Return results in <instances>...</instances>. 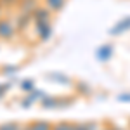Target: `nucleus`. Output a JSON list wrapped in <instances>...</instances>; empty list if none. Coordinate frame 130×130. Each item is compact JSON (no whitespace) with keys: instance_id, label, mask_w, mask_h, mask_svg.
I'll return each mask as SVG.
<instances>
[{"instance_id":"obj_16","label":"nucleus","mask_w":130,"mask_h":130,"mask_svg":"<svg viewBox=\"0 0 130 130\" xmlns=\"http://www.w3.org/2000/svg\"><path fill=\"white\" fill-rule=\"evenodd\" d=\"M71 127H73V123L70 121H61V123L52 125V130H71Z\"/></svg>"},{"instance_id":"obj_19","label":"nucleus","mask_w":130,"mask_h":130,"mask_svg":"<svg viewBox=\"0 0 130 130\" xmlns=\"http://www.w3.org/2000/svg\"><path fill=\"white\" fill-rule=\"evenodd\" d=\"M76 89L78 90H82V92H89V85H87V83H83V82H78V83H76Z\"/></svg>"},{"instance_id":"obj_11","label":"nucleus","mask_w":130,"mask_h":130,"mask_svg":"<svg viewBox=\"0 0 130 130\" xmlns=\"http://www.w3.org/2000/svg\"><path fill=\"white\" fill-rule=\"evenodd\" d=\"M26 128L28 130H52V123L47 120H37L30 123V125H26Z\"/></svg>"},{"instance_id":"obj_17","label":"nucleus","mask_w":130,"mask_h":130,"mask_svg":"<svg viewBox=\"0 0 130 130\" xmlns=\"http://www.w3.org/2000/svg\"><path fill=\"white\" fill-rule=\"evenodd\" d=\"M16 71H19V66H16V64H7V66L2 68V73H4V75H12V73H16Z\"/></svg>"},{"instance_id":"obj_24","label":"nucleus","mask_w":130,"mask_h":130,"mask_svg":"<svg viewBox=\"0 0 130 130\" xmlns=\"http://www.w3.org/2000/svg\"><path fill=\"white\" fill-rule=\"evenodd\" d=\"M23 130H28V128H26V127H24V128H23Z\"/></svg>"},{"instance_id":"obj_21","label":"nucleus","mask_w":130,"mask_h":130,"mask_svg":"<svg viewBox=\"0 0 130 130\" xmlns=\"http://www.w3.org/2000/svg\"><path fill=\"white\" fill-rule=\"evenodd\" d=\"M2 12H4V9H2V5H0V19L4 18V14H2Z\"/></svg>"},{"instance_id":"obj_22","label":"nucleus","mask_w":130,"mask_h":130,"mask_svg":"<svg viewBox=\"0 0 130 130\" xmlns=\"http://www.w3.org/2000/svg\"><path fill=\"white\" fill-rule=\"evenodd\" d=\"M102 130H115L113 127H108V128H102Z\"/></svg>"},{"instance_id":"obj_18","label":"nucleus","mask_w":130,"mask_h":130,"mask_svg":"<svg viewBox=\"0 0 130 130\" xmlns=\"http://www.w3.org/2000/svg\"><path fill=\"white\" fill-rule=\"evenodd\" d=\"M118 101H120V102H130V94H128V92L120 94V95H118Z\"/></svg>"},{"instance_id":"obj_3","label":"nucleus","mask_w":130,"mask_h":130,"mask_svg":"<svg viewBox=\"0 0 130 130\" xmlns=\"http://www.w3.org/2000/svg\"><path fill=\"white\" fill-rule=\"evenodd\" d=\"M33 28H35V33H37V38L40 42L50 40V37H52V33H54L52 21H49V23H35Z\"/></svg>"},{"instance_id":"obj_6","label":"nucleus","mask_w":130,"mask_h":130,"mask_svg":"<svg viewBox=\"0 0 130 130\" xmlns=\"http://www.w3.org/2000/svg\"><path fill=\"white\" fill-rule=\"evenodd\" d=\"M113 45L111 43H102L99 45L97 49H95V57L97 61H102V62H106V61H109L113 57Z\"/></svg>"},{"instance_id":"obj_9","label":"nucleus","mask_w":130,"mask_h":130,"mask_svg":"<svg viewBox=\"0 0 130 130\" xmlns=\"http://www.w3.org/2000/svg\"><path fill=\"white\" fill-rule=\"evenodd\" d=\"M42 4H43L52 14H57V12H61V10L64 9L66 0H42Z\"/></svg>"},{"instance_id":"obj_15","label":"nucleus","mask_w":130,"mask_h":130,"mask_svg":"<svg viewBox=\"0 0 130 130\" xmlns=\"http://www.w3.org/2000/svg\"><path fill=\"white\" fill-rule=\"evenodd\" d=\"M24 127L19 125L18 121H5V123H0V130H23Z\"/></svg>"},{"instance_id":"obj_7","label":"nucleus","mask_w":130,"mask_h":130,"mask_svg":"<svg viewBox=\"0 0 130 130\" xmlns=\"http://www.w3.org/2000/svg\"><path fill=\"white\" fill-rule=\"evenodd\" d=\"M128 30H130V16H127V18L120 19L118 23H115V26H111L109 35L111 37H118V35H121V33H125Z\"/></svg>"},{"instance_id":"obj_14","label":"nucleus","mask_w":130,"mask_h":130,"mask_svg":"<svg viewBox=\"0 0 130 130\" xmlns=\"http://www.w3.org/2000/svg\"><path fill=\"white\" fill-rule=\"evenodd\" d=\"M26 97H28L31 102H35V101H38V99L42 101L43 97H45V92H43V90H38V89H33L31 92H28V95H26Z\"/></svg>"},{"instance_id":"obj_4","label":"nucleus","mask_w":130,"mask_h":130,"mask_svg":"<svg viewBox=\"0 0 130 130\" xmlns=\"http://www.w3.org/2000/svg\"><path fill=\"white\" fill-rule=\"evenodd\" d=\"M73 101L71 99H59V97H54V95H45L43 99H42V106L45 108V109H62V108H66V106H70Z\"/></svg>"},{"instance_id":"obj_1","label":"nucleus","mask_w":130,"mask_h":130,"mask_svg":"<svg viewBox=\"0 0 130 130\" xmlns=\"http://www.w3.org/2000/svg\"><path fill=\"white\" fill-rule=\"evenodd\" d=\"M12 21H14V26L18 33H23V31L30 30V26L33 24V18H31L30 12H19L16 10V14L12 16Z\"/></svg>"},{"instance_id":"obj_23","label":"nucleus","mask_w":130,"mask_h":130,"mask_svg":"<svg viewBox=\"0 0 130 130\" xmlns=\"http://www.w3.org/2000/svg\"><path fill=\"white\" fill-rule=\"evenodd\" d=\"M115 130H123V128H120V127H115Z\"/></svg>"},{"instance_id":"obj_12","label":"nucleus","mask_w":130,"mask_h":130,"mask_svg":"<svg viewBox=\"0 0 130 130\" xmlns=\"http://www.w3.org/2000/svg\"><path fill=\"white\" fill-rule=\"evenodd\" d=\"M71 130H99V125L95 121H82V123H73Z\"/></svg>"},{"instance_id":"obj_13","label":"nucleus","mask_w":130,"mask_h":130,"mask_svg":"<svg viewBox=\"0 0 130 130\" xmlns=\"http://www.w3.org/2000/svg\"><path fill=\"white\" fill-rule=\"evenodd\" d=\"M19 89L23 92H31V90L35 89V80L33 78H24V80L19 83Z\"/></svg>"},{"instance_id":"obj_8","label":"nucleus","mask_w":130,"mask_h":130,"mask_svg":"<svg viewBox=\"0 0 130 130\" xmlns=\"http://www.w3.org/2000/svg\"><path fill=\"white\" fill-rule=\"evenodd\" d=\"M40 4H42V0H19L18 5H16V10H19V12H30L31 14Z\"/></svg>"},{"instance_id":"obj_10","label":"nucleus","mask_w":130,"mask_h":130,"mask_svg":"<svg viewBox=\"0 0 130 130\" xmlns=\"http://www.w3.org/2000/svg\"><path fill=\"white\" fill-rule=\"evenodd\" d=\"M47 78L52 80V82H56V83H62V85H70L71 83L70 76H66L64 73H59V71H50L49 75H47Z\"/></svg>"},{"instance_id":"obj_20","label":"nucleus","mask_w":130,"mask_h":130,"mask_svg":"<svg viewBox=\"0 0 130 130\" xmlns=\"http://www.w3.org/2000/svg\"><path fill=\"white\" fill-rule=\"evenodd\" d=\"M9 83H0V97H4V95H5V92H7V90H9Z\"/></svg>"},{"instance_id":"obj_5","label":"nucleus","mask_w":130,"mask_h":130,"mask_svg":"<svg viewBox=\"0 0 130 130\" xmlns=\"http://www.w3.org/2000/svg\"><path fill=\"white\" fill-rule=\"evenodd\" d=\"M31 18H33V24H35V23H49V21L54 19V14H52L43 4H40L37 9L31 12Z\"/></svg>"},{"instance_id":"obj_2","label":"nucleus","mask_w":130,"mask_h":130,"mask_svg":"<svg viewBox=\"0 0 130 130\" xmlns=\"http://www.w3.org/2000/svg\"><path fill=\"white\" fill-rule=\"evenodd\" d=\"M18 35L12 18H2L0 19V40H12Z\"/></svg>"}]
</instances>
